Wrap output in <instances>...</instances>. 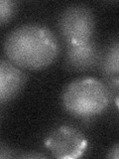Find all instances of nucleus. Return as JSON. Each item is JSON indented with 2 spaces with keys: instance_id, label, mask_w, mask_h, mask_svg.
<instances>
[{
  "instance_id": "1",
  "label": "nucleus",
  "mask_w": 119,
  "mask_h": 159,
  "mask_svg": "<svg viewBox=\"0 0 119 159\" xmlns=\"http://www.w3.org/2000/svg\"><path fill=\"white\" fill-rule=\"evenodd\" d=\"M4 55L21 69L42 70L57 59L60 43L51 30L41 24H25L13 29L3 43Z\"/></svg>"
},
{
  "instance_id": "2",
  "label": "nucleus",
  "mask_w": 119,
  "mask_h": 159,
  "mask_svg": "<svg viewBox=\"0 0 119 159\" xmlns=\"http://www.w3.org/2000/svg\"><path fill=\"white\" fill-rule=\"evenodd\" d=\"M62 104L72 116L91 119L105 112L111 101L101 80L84 77L74 80L64 89Z\"/></svg>"
},
{
  "instance_id": "3",
  "label": "nucleus",
  "mask_w": 119,
  "mask_h": 159,
  "mask_svg": "<svg viewBox=\"0 0 119 159\" xmlns=\"http://www.w3.org/2000/svg\"><path fill=\"white\" fill-rule=\"evenodd\" d=\"M57 27L66 45H83L94 39L95 15L84 4L69 5L60 14Z\"/></svg>"
},
{
  "instance_id": "4",
  "label": "nucleus",
  "mask_w": 119,
  "mask_h": 159,
  "mask_svg": "<svg viewBox=\"0 0 119 159\" xmlns=\"http://www.w3.org/2000/svg\"><path fill=\"white\" fill-rule=\"evenodd\" d=\"M88 141L78 128L63 124L49 134L45 139L46 146L54 157L59 159H76L86 152Z\"/></svg>"
},
{
  "instance_id": "5",
  "label": "nucleus",
  "mask_w": 119,
  "mask_h": 159,
  "mask_svg": "<svg viewBox=\"0 0 119 159\" xmlns=\"http://www.w3.org/2000/svg\"><path fill=\"white\" fill-rule=\"evenodd\" d=\"M102 50L103 46L96 41L95 38L79 46L66 45L64 68L76 73L98 69Z\"/></svg>"
},
{
  "instance_id": "6",
  "label": "nucleus",
  "mask_w": 119,
  "mask_h": 159,
  "mask_svg": "<svg viewBox=\"0 0 119 159\" xmlns=\"http://www.w3.org/2000/svg\"><path fill=\"white\" fill-rule=\"evenodd\" d=\"M27 81V75L21 68L7 58L0 62V102L4 104L13 99L22 91Z\"/></svg>"
},
{
  "instance_id": "7",
  "label": "nucleus",
  "mask_w": 119,
  "mask_h": 159,
  "mask_svg": "<svg viewBox=\"0 0 119 159\" xmlns=\"http://www.w3.org/2000/svg\"><path fill=\"white\" fill-rule=\"evenodd\" d=\"M98 71L102 78L119 77V35L103 46Z\"/></svg>"
},
{
  "instance_id": "8",
  "label": "nucleus",
  "mask_w": 119,
  "mask_h": 159,
  "mask_svg": "<svg viewBox=\"0 0 119 159\" xmlns=\"http://www.w3.org/2000/svg\"><path fill=\"white\" fill-rule=\"evenodd\" d=\"M101 81L107 88L111 103H113L119 111V77L102 78Z\"/></svg>"
},
{
  "instance_id": "9",
  "label": "nucleus",
  "mask_w": 119,
  "mask_h": 159,
  "mask_svg": "<svg viewBox=\"0 0 119 159\" xmlns=\"http://www.w3.org/2000/svg\"><path fill=\"white\" fill-rule=\"evenodd\" d=\"M17 9V3L11 0H1L0 2V23L3 26L14 16Z\"/></svg>"
},
{
  "instance_id": "10",
  "label": "nucleus",
  "mask_w": 119,
  "mask_h": 159,
  "mask_svg": "<svg viewBox=\"0 0 119 159\" xmlns=\"http://www.w3.org/2000/svg\"><path fill=\"white\" fill-rule=\"evenodd\" d=\"M15 157H20V154H17V151L15 149L2 143L1 147H0V158L4 159V158H15Z\"/></svg>"
},
{
  "instance_id": "11",
  "label": "nucleus",
  "mask_w": 119,
  "mask_h": 159,
  "mask_svg": "<svg viewBox=\"0 0 119 159\" xmlns=\"http://www.w3.org/2000/svg\"><path fill=\"white\" fill-rule=\"evenodd\" d=\"M106 157L111 159H119V142L111 146V148L107 151Z\"/></svg>"
},
{
  "instance_id": "12",
  "label": "nucleus",
  "mask_w": 119,
  "mask_h": 159,
  "mask_svg": "<svg viewBox=\"0 0 119 159\" xmlns=\"http://www.w3.org/2000/svg\"><path fill=\"white\" fill-rule=\"evenodd\" d=\"M19 158H47V155L42 153H37V152H34V153H24L21 154Z\"/></svg>"
}]
</instances>
